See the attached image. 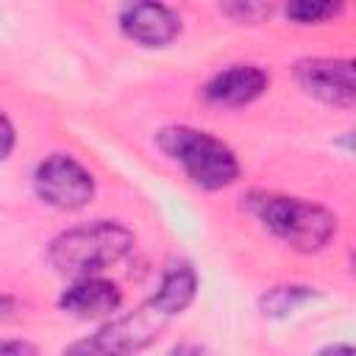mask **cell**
Instances as JSON below:
<instances>
[{
    "label": "cell",
    "instance_id": "cell-1",
    "mask_svg": "<svg viewBox=\"0 0 356 356\" xmlns=\"http://www.w3.org/2000/svg\"><path fill=\"white\" fill-rule=\"evenodd\" d=\"M134 250V231L117 220H92L56 234L47 245V261L70 278L100 275Z\"/></svg>",
    "mask_w": 356,
    "mask_h": 356
},
{
    "label": "cell",
    "instance_id": "cell-2",
    "mask_svg": "<svg viewBox=\"0 0 356 356\" xmlns=\"http://www.w3.org/2000/svg\"><path fill=\"white\" fill-rule=\"evenodd\" d=\"M245 206L275 239L300 253L323 250L337 234L334 211L303 197L281 192H250L245 197Z\"/></svg>",
    "mask_w": 356,
    "mask_h": 356
},
{
    "label": "cell",
    "instance_id": "cell-3",
    "mask_svg": "<svg viewBox=\"0 0 356 356\" xmlns=\"http://www.w3.org/2000/svg\"><path fill=\"white\" fill-rule=\"evenodd\" d=\"M156 145L200 189H225L239 178L234 150L209 131L192 125H167L156 134Z\"/></svg>",
    "mask_w": 356,
    "mask_h": 356
},
{
    "label": "cell",
    "instance_id": "cell-4",
    "mask_svg": "<svg viewBox=\"0 0 356 356\" xmlns=\"http://www.w3.org/2000/svg\"><path fill=\"white\" fill-rule=\"evenodd\" d=\"M170 320L172 317L147 298L134 312L111 317L95 334L67 345L64 356H136L161 337Z\"/></svg>",
    "mask_w": 356,
    "mask_h": 356
},
{
    "label": "cell",
    "instance_id": "cell-5",
    "mask_svg": "<svg viewBox=\"0 0 356 356\" xmlns=\"http://www.w3.org/2000/svg\"><path fill=\"white\" fill-rule=\"evenodd\" d=\"M33 192L44 206L75 211L95 197V178L75 156L53 153L36 164Z\"/></svg>",
    "mask_w": 356,
    "mask_h": 356
},
{
    "label": "cell",
    "instance_id": "cell-6",
    "mask_svg": "<svg viewBox=\"0 0 356 356\" xmlns=\"http://www.w3.org/2000/svg\"><path fill=\"white\" fill-rule=\"evenodd\" d=\"M295 81L306 95H312L325 106L350 108L356 103L353 58H325V56L300 58L295 64Z\"/></svg>",
    "mask_w": 356,
    "mask_h": 356
},
{
    "label": "cell",
    "instance_id": "cell-7",
    "mask_svg": "<svg viewBox=\"0 0 356 356\" xmlns=\"http://www.w3.org/2000/svg\"><path fill=\"white\" fill-rule=\"evenodd\" d=\"M117 25L125 39L142 47H167L181 36V14L164 3H128L120 8Z\"/></svg>",
    "mask_w": 356,
    "mask_h": 356
},
{
    "label": "cell",
    "instance_id": "cell-8",
    "mask_svg": "<svg viewBox=\"0 0 356 356\" xmlns=\"http://www.w3.org/2000/svg\"><path fill=\"white\" fill-rule=\"evenodd\" d=\"M270 86V75L259 64H231L203 83V97L220 108H239L259 100Z\"/></svg>",
    "mask_w": 356,
    "mask_h": 356
},
{
    "label": "cell",
    "instance_id": "cell-9",
    "mask_svg": "<svg viewBox=\"0 0 356 356\" xmlns=\"http://www.w3.org/2000/svg\"><path fill=\"white\" fill-rule=\"evenodd\" d=\"M120 306H122L120 286L100 275L72 278V284L58 295V309L72 317H81V320L111 317Z\"/></svg>",
    "mask_w": 356,
    "mask_h": 356
},
{
    "label": "cell",
    "instance_id": "cell-10",
    "mask_svg": "<svg viewBox=\"0 0 356 356\" xmlns=\"http://www.w3.org/2000/svg\"><path fill=\"white\" fill-rule=\"evenodd\" d=\"M195 295H197V273H195V267L189 261H175V264H170L164 270V275H161L156 292L150 295V300L161 312H167L170 317H178L192 306Z\"/></svg>",
    "mask_w": 356,
    "mask_h": 356
},
{
    "label": "cell",
    "instance_id": "cell-11",
    "mask_svg": "<svg viewBox=\"0 0 356 356\" xmlns=\"http://www.w3.org/2000/svg\"><path fill=\"white\" fill-rule=\"evenodd\" d=\"M317 298V292L312 286H298V284H284V286H273L261 295L259 300V309L261 314H270V317H284L289 312H295L298 306H303L306 300Z\"/></svg>",
    "mask_w": 356,
    "mask_h": 356
},
{
    "label": "cell",
    "instance_id": "cell-12",
    "mask_svg": "<svg viewBox=\"0 0 356 356\" xmlns=\"http://www.w3.org/2000/svg\"><path fill=\"white\" fill-rule=\"evenodd\" d=\"M284 11L298 25H320V22H328L331 17H339L345 6L331 0H298V3H289Z\"/></svg>",
    "mask_w": 356,
    "mask_h": 356
},
{
    "label": "cell",
    "instance_id": "cell-13",
    "mask_svg": "<svg viewBox=\"0 0 356 356\" xmlns=\"http://www.w3.org/2000/svg\"><path fill=\"white\" fill-rule=\"evenodd\" d=\"M220 11L228 14V17L236 19V22H250V25H253V22L270 17L273 8H270L267 3H242V0H236V3H222Z\"/></svg>",
    "mask_w": 356,
    "mask_h": 356
},
{
    "label": "cell",
    "instance_id": "cell-14",
    "mask_svg": "<svg viewBox=\"0 0 356 356\" xmlns=\"http://www.w3.org/2000/svg\"><path fill=\"white\" fill-rule=\"evenodd\" d=\"M0 356H39L28 339H0Z\"/></svg>",
    "mask_w": 356,
    "mask_h": 356
},
{
    "label": "cell",
    "instance_id": "cell-15",
    "mask_svg": "<svg viewBox=\"0 0 356 356\" xmlns=\"http://www.w3.org/2000/svg\"><path fill=\"white\" fill-rule=\"evenodd\" d=\"M14 142H17V134H14V125L11 120L0 111V161H6L14 150Z\"/></svg>",
    "mask_w": 356,
    "mask_h": 356
},
{
    "label": "cell",
    "instance_id": "cell-16",
    "mask_svg": "<svg viewBox=\"0 0 356 356\" xmlns=\"http://www.w3.org/2000/svg\"><path fill=\"white\" fill-rule=\"evenodd\" d=\"M167 356H211L203 345H197V342H181V345H175Z\"/></svg>",
    "mask_w": 356,
    "mask_h": 356
},
{
    "label": "cell",
    "instance_id": "cell-17",
    "mask_svg": "<svg viewBox=\"0 0 356 356\" xmlns=\"http://www.w3.org/2000/svg\"><path fill=\"white\" fill-rule=\"evenodd\" d=\"M317 356H353V348H350L348 342H334V345L320 348Z\"/></svg>",
    "mask_w": 356,
    "mask_h": 356
},
{
    "label": "cell",
    "instance_id": "cell-18",
    "mask_svg": "<svg viewBox=\"0 0 356 356\" xmlns=\"http://www.w3.org/2000/svg\"><path fill=\"white\" fill-rule=\"evenodd\" d=\"M17 312V300L11 295H3L0 292V317H11Z\"/></svg>",
    "mask_w": 356,
    "mask_h": 356
}]
</instances>
